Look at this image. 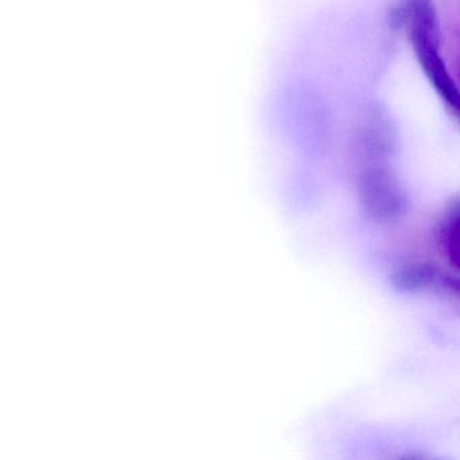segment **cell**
Here are the masks:
<instances>
[{
  "instance_id": "obj_1",
  "label": "cell",
  "mask_w": 460,
  "mask_h": 460,
  "mask_svg": "<svg viewBox=\"0 0 460 460\" xmlns=\"http://www.w3.org/2000/svg\"><path fill=\"white\" fill-rule=\"evenodd\" d=\"M358 196L365 214L376 223H392L406 211V196L389 169L366 168L358 179Z\"/></svg>"
},
{
  "instance_id": "obj_2",
  "label": "cell",
  "mask_w": 460,
  "mask_h": 460,
  "mask_svg": "<svg viewBox=\"0 0 460 460\" xmlns=\"http://www.w3.org/2000/svg\"><path fill=\"white\" fill-rule=\"evenodd\" d=\"M440 271L429 262H413L401 266L393 273L392 285L400 292H419L435 284Z\"/></svg>"
},
{
  "instance_id": "obj_3",
  "label": "cell",
  "mask_w": 460,
  "mask_h": 460,
  "mask_svg": "<svg viewBox=\"0 0 460 460\" xmlns=\"http://www.w3.org/2000/svg\"><path fill=\"white\" fill-rule=\"evenodd\" d=\"M440 242L447 260L460 270V207L452 211L444 222Z\"/></svg>"
},
{
  "instance_id": "obj_4",
  "label": "cell",
  "mask_w": 460,
  "mask_h": 460,
  "mask_svg": "<svg viewBox=\"0 0 460 460\" xmlns=\"http://www.w3.org/2000/svg\"><path fill=\"white\" fill-rule=\"evenodd\" d=\"M440 281L441 285H443L448 292H451L452 295L460 298V277L441 276Z\"/></svg>"
}]
</instances>
